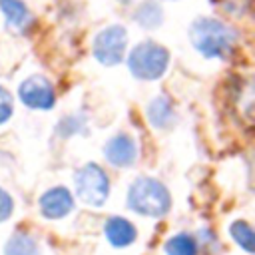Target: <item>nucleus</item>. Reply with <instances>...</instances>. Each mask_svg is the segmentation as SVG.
I'll use <instances>...</instances> for the list:
<instances>
[{
	"label": "nucleus",
	"mask_w": 255,
	"mask_h": 255,
	"mask_svg": "<svg viewBox=\"0 0 255 255\" xmlns=\"http://www.w3.org/2000/svg\"><path fill=\"white\" fill-rule=\"evenodd\" d=\"M126 42H128V34L124 30V26L114 24V26L104 28L94 40L96 60L104 66L120 64L124 58V52H126Z\"/></svg>",
	"instance_id": "obj_5"
},
{
	"label": "nucleus",
	"mask_w": 255,
	"mask_h": 255,
	"mask_svg": "<svg viewBox=\"0 0 255 255\" xmlns=\"http://www.w3.org/2000/svg\"><path fill=\"white\" fill-rule=\"evenodd\" d=\"M197 239L189 233H177L167 239L165 253L167 255H197Z\"/></svg>",
	"instance_id": "obj_13"
},
{
	"label": "nucleus",
	"mask_w": 255,
	"mask_h": 255,
	"mask_svg": "<svg viewBox=\"0 0 255 255\" xmlns=\"http://www.w3.org/2000/svg\"><path fill=\"white\" fill-rule=\"evenodd\" d=\"M193 48L205 58H225L237 40V32L217 18H197L189 26Z\"/></svg>",
	"instance_id": "obj_1"
},
{
	"label": "nucleus",
	"mask_w": 255,
	"mask_h": 255,
	"mask_svg": "<svg viewBox=\"0 0 255 255\" xmlns=\"http://www.w3.org/2000/svg\"><path fill=\"white\" fill-rule=\"evenodd\" d=\"M0 10L6 16L8 30H12V32L24 34L34 22L30 10L26 8V4L22 0H0Z\"/></svg>",
	"instance_id": "obj_9"
},
{
	"label": "nucleus",
	"mask_w": 255,
	"mask_h": 255,
	"mask_svg": "<svg viewBox=\"0 0 255 255\" xmlns=\"http://www.w3.org/2000/svg\"><path fill=\"white\" fill-rule=\"evenodd\" d=\"M10 116H12V96L4 86H0V124H4Z\"/></svg>",
	"instance_id": "obj_16"
},
{
	"label": "nucleus",
	"mask_w": 255,
	"mask_h": 255,
	"mask_svg": "<svg viewBox=\"0 0 255 255\" xmlns=\"http://www.w3.org/2000/svg\"><path fill=\"white\" fill-rule=\"evenodd\" d=\"M74 207V199L66 187H52L40 197V213L46 219H60Z\"/></svg>",
	"instance_id": "obj_8"
},
{
	"label": "nucleus",
	"mask_w": 255,
	"mask_h": 255,
	"mask_svg": "<svg viewBox=\"0 0 255 255\" xmlns=\"http://www.w3.org/2000/svg\"><path fill=\"white\" fill-rule=\"evenodd\" d=\"M76 193L88 205H104L110 193V179L106 171L98 163H86L76 171Z\"/></svg>",
	"instance_id": "obj_4"
},
{
	"label": "nucleus",
	"mask_w": 255,
	"mask_h": 255,
	"mask_svg": "<svg viewBox=\"0 0 255 255\" xmlns=\"http://www.w3.org/2000/svg\"><path fill=\"white\" fill-rule=\"evenodd\" d=\"M104 155L116 167H131L137 157V147L128 133H118L106 143Z\"/></svg>",
	"instance_id": "obj_7"
},
{
	"label": "nucleus",
	"mask_w": 255,
	"mask_h": 255,
	"mask_svg": "<svg viewBox=\"0 0 255 255\" xmlns=\"http://www.w3.org/2000/svg\"><path fill=\"white\" fill-rule=\"evenodd\" d=\"M133 18H135V22H137L139 26H143V28H155V26L161 24V8H159L157 2L147 0V2L139 4V8L135 10Z\"/></svg>",
	"instance_id": "obj_14"
},
{
	"label": "nucleus",
	"mask_w": 255,
	"mask_h": 255,
	"mask_svg": "<svg viewBox=\"0 0 255 255\" xmlns=\"http://www.w3.org/2000/svg\"><path fill=\"white\" fill-rule=\"evenodd\" d=\"M12 207H14L12 197L8 195L6 189L0 187V221H6V219L12 215Z\"/></svg>",
	"instance_id": "obj_17"
},
{
	"label": "nucleus",
	"mask_w": 255,
	"mask_h": 255,
	"mask_svg": "<svg viewBox=\"0 0 255 255\" xmlns=\"http://www.w3.org/2000/svg\"><path fill=\"white\" fill-rule=\"evenodd\" d=\"M120 2H122V4H128V2H129V0H120Z\"/></svg>",
	"instance_id": "obj_18"
},
{
	"label": "nucleus",
	"mask_w": 255,
	"mask_h": 255,
	"mask_svg": "<svg viewBox=\"0 0 255 255\" xmlns=\"http://www.w3.org/2000/svg\"><path fill=\"white\" fill-rule=\"evenodd\" d=\"M167 62H169L167 50L149 40L137 44L128 58L129 72L139 80H157L167 70Z\"/></svg>",
	"instance_id": "obj_3"
},
{
	"label": "nucleus",
	"mask_w": 255,
	"mask_h": 255,
	"mask_svg": "<svg viewBox=\"0 0 255 255\" xmlns=\"http://www.w3.org/2000/svg\"><path fill=\"white\" fill-rule=\"evenodd\" d=\"M18 98L32 110H50L56 102L54 88L44 76H30L18 88Z\"/></svg>",
	"instance_id": "obj_6"
},
{
	"label": "nucleus",
	"mask_w": 255,
	"mask_h": 255,
	"mask_svg": "<svg viewBox=\"0 0 255 255\" xmlns=\"http://www.w3.org/2000/svg\"><path fill=\"white\" fill-rule=\"evenodd\" d=\"M104 231H106L108 241H110L114 247H128V245H131V243L135 241V237H137L135 227H133L128 219H124V217H110V219L106 221Z\"/></svg>",
	"instance_id": "obj_10"
},
{
	"label": "nucleus",
	"mask_w": 255,
	"mask_h": 255,
	"mask_svg": "<svg viewBox=\"0 0 255 255\" xmlns=\"http://www.w3.org/2000/svg\"><path fill=\"white\" fill-rule=\"evenodd\" d=\"M4 255H40V249L32 235L18 231L8 239L4 247Z\"/></svg>",
	"instance_id": "obj_12"
},
{
	"label": "nucleus",
	"mask_w": 255,
	"mask_h": 255,
	"mask_svg": "<svg viewBox=\"0 0 255 255\" xmlns=\"http://www.w3.org/2000/svg\"><path fill=\"white\" fill-rule=\"evenodd\" d=\"M128 207L145 217H161L171 207L167 187L153 177H137L128 189Z\"/></svg>",
	"instance_id": "obj_2"
},
{
	"label": "nucleus",
	"mask_w": 255,
	"mask_h": 255,
	"mask_svg": "<svg viewBox=\"0 0 255 255\" xmlns=\"http://www.w3.org/2000/svg\"><path fill=\"white\" fill-rule=\"evenodd\" d=\"M229 231H231V237L235 239V243L239 247H243L247 253L255 251V233H253V229L247 221H235L229 227Z\"/></svg>",
	"instance_id": "obj_15"
},
{
	"label": "nucleus",
	"mask_w": 255,
	"mask_h": 255,
	"mask_svg": "<svg viewBox=\"0 0 255 255\" xmlns=\"http://www.w3.org/2000/svg\"><path fill=\"white\" fill-rule=\"evenodd\" d=\"M147 120L151 122L153 128L157 129H167L173 120H175V114H173V108L169 104V100H165L163 96L155 98L149 106H147Z\"/></svg>",
	"instance_id": "obj_11"
}]
</instances>
